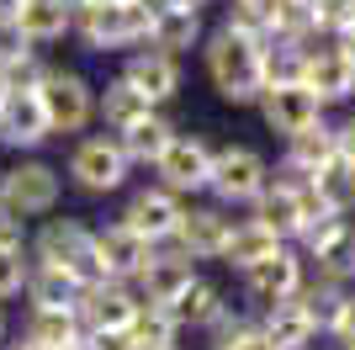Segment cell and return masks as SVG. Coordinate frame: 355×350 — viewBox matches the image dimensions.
Instances as JSON below:
<instances>
[{"instance_id":"cell-1","label":"cell","mask_w":355,"mask_h":350,"mask_svg":"<svg viewBox=\"0 0 355 350\" xmlns=\"http://www.w3.org/2000/svg\"><path fill=\"white\" fill-rule=\"evenodd\" d=\"M202 64H207V80L228 106H254L260 90H266V69H260V43L244 38V32H207L202 38Z\"/></svg>"},{"instance_id":"cell-2","label":"cell","mask_w":355,"mask_h":350,"mask_svg":"<svg viewBox=\"0 0 355 350\" xmlns=\"http://www.w3.org/2000/svg\"><path fill=\"white\" fill-rule=\"evenodd\" d=\"M32 265H53L64 276H74L80 287L101 281V260H96V228L80 218H43V228L27 239Z\"/></svg>"},{"instance_id":"cell-3","label":"cell","mask_w":355,"mask_h":350,"mask_svg":"<svg viewBox=\"0 0 355 350\" xmlns=\"http://www.w3.org/2000/svg\"><path fill=\"white\" fill-rule=\"evenodd\" d=\"M69 38L85 48V53H133L148 38V6H122V0L74 6Z\"/></svg>"},{"instance_id":"cell-4","label":"cell","mask_w":355,"mask_h":350,"mask_svg":"<svg viewBox=\"0 0 355 350\" xmlns=\"http://www.w3.org/2000/svg\"><path fill=\"white\" fill-rule=\"evenodd\" d=\"M0 202L11 207L16 218H53L64 202V170L59 165L37 160V154H16L0 170Z\"/></svg>"},{"instance_id":"cell-5","label":"cell","mask_w":355,"mask_h":350,"mask_svg":"<svg viewBox=\"0 0 355 350\" xmlns=\"http://www.w3.org/2000/svg\"><path fill=\"white\" fill-rule=\"evenodd\" d=\"M74 191H85V197H117L128 181H133V165L122 154V144L112 133H80L69 149V165H64Z\"/></svg>"},{"instance_id":"cell-6","label":"cell","mask_w":355,"mask_h":350,"mask_svg":"<svg viewBox=\"0 0 355 350\" xmlns=\"http://www.w3.org/2000/svg\"><path fill=\"white\" fill-rule=\"evenodd\" d=\"M270 181V160L260 154L254 144H223L212 149V175H207V191L218 207H250Z\"/></svg>"},{"instance_id":"cell-7","label":"cell","mask_w":355,"mask_h":350,"mask_svg":"<svg viewBox=\"0 0 355 350\" xmlns=\"http://www.w3.org/2000/svg\"><path fill=\"white\" fill-rule=\"evenodd\" d=\"M37 101H43L48 112V128H53V138H64V133H85L90 122H96V85H90L80 69H64V64H48L43 80H37Z\"/></svg>"},{"instance_id":"cell-8","label":"cell","mask_w":355,"mask_h":350,"mask_svg":"<svg viewBox=\"0 0 355 350\" xmlns=\"http://www.w3.org/2000/svg\"><path fill=\"white\" fill-rule=\"evenodd\" d=\"M148 170L159 175L154 186H164V191H175L180 202H191L196 191H207V175H212V144L207 138H196V133H180L175 128V138L164 144V154Z\"/></svg>"},{"instance_id":"cell-9","label":"cell","mask_w":355,"mask_h":350,"mask_svg":"<svg viewBox=\"0 0 355 350\" xmlns=\"http://www.w3.org/2000/svg\"><path fill=\"white\" fill-rule=\"evenodd\" d=\"M297 85L308 90L324 112L329 106H345V101H355V64L340 53L334 38H313L308 53H302V80Z\"/></svg>"},{"instance_id":"cell-10","label":"cell","mask_w":355,"mask_h":350,"mask_svg":"<svg viewBox=\"0 0 355 350\" xmlns=\"http://www.w3.org/2000/svg\"><path fill=\"white\" fill-rule=\"evenodd\" d=\"M239 276H244V303H250V313H260V308H270V303H286V297L308 281V260H302L292 244H282L276 255L244 265Z\"/></svg>"},{"instance_id":"cell-11","label":"cell","mask_w":355,"mask_h":350,"mask_svg":"<svg viewBox=\"0 0 355 350\" xmlns=\"http://www.w3.org/2000/svg\"><path fill=\"white\" fill-rule=\"evenodd\" d=\"M138 292L128 287V281H90V287H80V303H74V313H80V329L85 335H128V324L138 319Z\"/></svg>"},{"instance_id":"cell-12","label":"cell","mask_w":355,"mask_h":350,"mask_svg":"<svg viewBox=\"0 0 355 350\" xmlns=\"http://www.w3.org/2000/svg\"><path fill=\"white\" fill-rule=\"evenodd\" d=\"M228 228H234V212H228V207H218V202H186V207H180L175 233H170V249H180L186 260H223Z\"/></svg>"},{"instance_id":"cell-13","label":"cell","mask_w":355,"mask_h":350,"mask_svg":"<svg viewBox=\"0 0 355 350\" xmlns=\"http://www.w3.org/2000/svg\"><path fill=\"white\" fill-rule=\"evenodd\" d=\"M53 138L37 90H0V144L11 154H37Z\"/></svg>"},{"instance_id":"cell-14","label":"cell","mask_w":355,"mask_h":350,"mask_svg":"<svg viewBox=\"0 0 355 350\" xmlns=\"http://www.w3.org/2000/svg\"><path fill=\"white\" fill-rule=\"evenodd\" d=\"M191 281H196V260H186V255L170 249V244H154V255H148L144 271L133 276V292H138V303H148V308H170Z\"/></svg>"},{"instance_id":"cell-15","label":"cell","mask_w":355,"mask_h":350,"mask_svg":"<svg viewBox=\"0 0 355 350\" xmlns=\"http://www.w3.org/2000/svg\"><path fill=\"white\" fill-rule=\"evenodd\" d=\"M180 197L175 191H164V186H138L128 202H122L117 223H128V228L138 233V239H148V244H170V233H175L180 223Z\"/></svg>"},{"instance_id":"cell-16","label":"cell","mask_w":355,"mask_h":350,"mask_svg":"<svg viewBox=\"0 0 355 350\" xmlns=\"http://www.w3.org/2000/svg\"><path fill=\"white\" fill-rule=\"evenodd\" d=\"M122 80L133 90H144L154 106H170L180 96V58H170V53H159V48H133V53L122 58Z\"/></svg>"},{"instance_id":"cell-17","label":"cell","mask_w":355,"mask_h":350,"mask_svg":"<svg viewBox=\"0 0 355 350\" xmlns=\"http://www.w3.org/2000/svg\"><path fill=\"white\" fill-rule=\"evenodd\" d=\"M154 255V244L148 239H138L128 223H106V228H96V260H101V276L106 281H128L133 287V276L144 271V260Z\"/></svg>"},{"instance_id":"cell-18","label":"cell","mask_w":355,"mask_h":350,"mask_svg":"<svg viewBox=\"0 0 355 350\" xmlns=\"http://www.w3.org/2000/svg\"><path fill=\"white\" fill-rule=\"evenodd\" d=\"M260 117H266L270 133H282V138H292V133L313 128V122H324V106L313 101L302 85H266L260 90Z\"/></svg>"},{"instance_id":"cell-19","label":"cell","mask_w":355,"mask_h":350,"mask_svg":"<svg viewBox=\"0 0 355 350\" xmlns=\"http://www.w3.org/2000/svg\"><path fill=\"white\" fill-rule=\"evenodd\" d=\"M202 16L196 11H170V6H148V38L144 48H159V53L180 58V53H191V48H202Z\"/></svg>"},{"instance_id":"cell-20","label":"cell","mask_w":355,"mask_h":350,"mask_svg":"<svg viewBox=\"0 0 355 350\" xmlns=\"http://www.w3.org/2000/svg\"><path fill=\"white\" fill-rule=\"evenodd\" d=\"M254 319H260V329H266V340H270L276 350H308V345H318V340H324V329L302 313V303H297V297L260 308Z\"/></svg>"},{"instance_id":"cell-21","label":"cell","mask_w":355,"mask_h":350,"mask_svg":"<svg viewBox=\"0 0 355 350\" xmlns=\"http://www.w3.org/2000/svg\"><path fill=\"white\" fill-rule=\"evenodd\" d=\"M159 106L148 101L144 90H133L128 80H106V85H96V117H101L106 133H128L133 122H144V117H154Z\"/></svg>"},{"instance_id":"cell-22","label":"cell","mask_w":355,"mask_h":350,"mask_svg":"<svg viewBox=\"0 0 355 350\" xmlns=\"http://www.w3.org/2000/svg\"><path fill=\"white\" fill-rule=\"evenodd\" d=\"M69 27H74V0H21V11H16V32L32 48L64 43Z\"/></svg>"},{"instance_id":"cell-23","label":"cell","mask_w":355,"mask_h":350,"mask_svg":"<svg viewBox=\"0 0 355 350\" xmlns=\"http://www.w3.org/2000/svg\"><path fill=\"white\" fill-rule=\"evenodd\" d=\"M286 239L270 223H260L250 212V218H234V228H228V244H223V265H234V271H244V265L266 260V255H276Z\"/></svg>"},{"instance_id":"cell-24","label":"cell","mask_w":355,"mask_h":350,"mask_svg":"<svg viewBox=\"0 0 355 350\" xmlns=\"http://www.w3.org/2000/svg\"><path fill=\"white\" fill-rule=\"evenodd\" d=\"M223 313H228V297H223V287L207 281V276H196L191 287L170 303V319L180 324V335H186V329H212Z\"/></svg>"},{"instance_id":"cell-25","label":"cell","mask_w":355,"mask_h":350,"mask_svg":"<svg viewBox=\"0 0 355 350\" xmlns=\"http://www.w3.org/2000/svg\"><path fill=\"white\" fill-rule=\"evenodd\" d=\"M334 154H340V149H334V122H313V128H302V133H292V138H286V154H282V165L286 170H297V175H318L324 170L329 160H334Z\"/></svg>"},{"instance_id":"cell-26","label":"cell","mask_w":355,"mask_h":350,"mask_svg":"<svg viewBox=\"0 0 355 350\" xmlns=\"http://www.w3.org/2000/svg\"><path fill=\"white\" fill-rule=\"evenodd\" d=\"M112 138H117L122 144V154H128V165H154L164 154V144H170V138H175V122H170V117L164 112H154V117H144V122H133V128L128 133H112Z\"/></svg>"},{"instance_id":"cell-27","label":"cell","mask_w":355,"mask_h":350,"mask_svg":"<svg viewBox=\"0 0 355 350\" xmlns=\"http://www.w3.org/2000/svg\"><path fill=\"white\" fill-rule=\"evenodd\" d=\"M27 308H74L80 303V281L53 271V265H32L27 260V287H21Z\"/></svg>"},{"instance_id":"cell-28","label":"cell","mask_w":355,"mask_h":350,"mask_svg":"<svg viewBox=\"0 0 355 350\" xmlns=\"http://www.w3.org/2000/svg\"><path fill=\"white\" fill-rule=\"evenodd\" d=\"M308 265H313V276L334 281V287H350V281H355V218L345 223L318 255H308Z\"/></svg>"},{"instance_id":"cell-29","label":"cell","mask_w":355,"mask_h":350,"mask_svg":"<svg viewBox=\"0 0 355 350\" xmlns=\"http://www.w3.org/2000/svg\"><path fill=\"white\" fill-rule=\"evenodd\" d=\"M128 345L133 350H180V324L170 319V308H138V319L128 324Z\"/></svg>"},{"instance_id":"cell-30","label":"cell","mask_w":355,"mask_h":350,"mask_svg":"<svg viewBox=\"0 0 355 350\" xmlns=\"http://www.w3.org/2000/svg\"><path fill=\"white\" fill-rule=\"evenodd\" d=\"M207 335H212V350H276L266 340V329H260V319L254 313H234V308L212 324Z\"/></svg>"},{"instance_id":"cell-31","label":"cell","mask_w":355,"mask_h":350,"mask_svg":"<svg viewBox=\"0 0 355 350\" xmlns=\"http://www.w3.org/2000/svg\"><path fill=\"white\" fill-rule=\"evenodd\" d=\"M302 53H308V43H292V38H266V43H260V69H266V85H297V80H302Z\"/></svg>"},{"instance_id":"cell-32","label":"cell","mask_w":355,"mask_h":350,"mask_svg":"<svg viewBox=\"0 0 355 350\" xmlns=\"http://www.w3.org/2000/svg\"><path fill=\"white\" fill-rule=\"evenodd\" d=\"M313 191L324 197L329 212H350V218H355V165H350V160H340V154H334L324 170L313 175Z\"/></svg>"},{"instance_id":"cell-33","label":"cell","mask_w":355,"mask_h":350,"mask_svg":"<svg viewBox=\"0 0 355 350\" xmlns=\"http://www.w3.org/2000/svg\"><path fill=\"white\" fill-rule=\"evenodd\" d=\"M21 335L37 340V345H64V340L85 335V329H80V313H74V308H27Z\"/></svg>"},{"instance_id":"cell-34","label":"cell","mask_w":355,"mask_h":350,"mask_svg":"<svg viewBox=\"0 0 355 350\" xmlns=\"http://www.w3.org/2000/svg\"><path fill=\"white\" fill-rule=\"evenodd\" d=\"M345 292H350V287H334V281H324V276H313V271H308V281H302V287H297L292 297L302 303V313H308V319L318 324V329H324V324L334 319V308H340V297H345Z\"/></svg>"},{"instance_id":"cell-35","label":"cell","mask_w":355,"mask_h":350,"mask_svg":"<svg viewBox=\"0 0 355 350\" xmlns=\"http://www.w3.org/2000/svg\"><path fill=\"white\" fill-rule=\"evenodd\" d=\"M355 27V0H313V38H345Z\"/></svg>"},{"instance_id":"cell-36","label":"cell","mask_w":355,"mask_h":350,"mask_svg":"<svg viewBox=\"0 0 355 350\" xmlns=\"http://www.w3.org/2000/svg\"><path fill=\"white\" fill-rule=\"evenodd\" d=\"M27 287V249H0V308Z\"/></svg>"},{"instance_id":"cell-37","label":"cell","mask_w":355,"mask_h":350,"mask_svg":"<svg viewBox=\"0 0 355 350\" xmlns=\"http://www.w3.org/2000/svg\"><path fill=\"white\" fill-rule=\"evenodd\" d=\"M324 340L334 350H355V292H345L340 308H334V319L324 324Z\"/></svg>"},{"instance_id":"cell-38","label":"cell","mask_w":355,"mask_h":350,"mask_svg":"<svg viewBox=\"0 0 355 350\" xmlns=\"http://www.w3.org/2000/svg\"><path fill=\"white\" fill-rule=\"evenodd\" d=\"M0 249H27V223L0 202Z\"/></svg>"},{"instance_id":"cell-39","label":"cell","mask_w":355,"mask_h":350,"mask_svg":"<svg viewBox=\"0 0 355 350\" xmlns=\"http://www.w3.org/2000/svg\"><path fill=\"white\" fill-rule=\"evenodd\" d=\"M27 38H21V32H16V22H0V64H6V58H16V53H27Z\"/></svg>"},{"instance_id":"cell-40","label":"cell","mask_w":355,"mask_h":350,"mask_svg":"<svg viewBox=\"0 0 355 350\" xmlns=\"http://www.w3.org/2000/svg\"><path fill=\"white\" fill-rule=\"evenodd\" d=\"M334 149H340V160L355 165V112L345 117V122H334Z\"/></svg>"},{"instance_id":"cell-41","label":"cell","mask_w":355,"mask_h":350,"mask_svg":"<svg viewBox=\"0 0 355 350\" xmlns=\"http://www.w3.org/2000/svg\"><path fill=\"white\" fill-rule=\"evenodd\" d=\"M90 345H96V350H133L128 335H90Z\"/></svg>"},{"instance_id":"cell-42","label":"cell","mask_w":355,"mask_h":350,"mask_svg":"<svg viewBox=\"0 0 355 350\" xmlns=\"http://www.w3.org/2000/svg\"><path fill=\"white\" fill-rule=\"evenodd\" d=\"M154 6H170V11H196V16H202L212 0H154Z\"/></svg>"},{"instance_id":"cell-43","label":"cell","mask_w":355,"mask_h":350,"mask_svg":"<svg viewBox=\"0 0 355 350\" xmlns=\"http://www.w3.org/2000/svg\"><path fill=\"white\" fill-rule=\"evenodd\" d=\"M0 350H53V345H37V340H27V335H16V340H6Z\"/></svg>"},{"instance_id":"cell-44","label":"cell","mask_w":355,"mask_h":350,"mask_svg":"<svg viewBox=\"0 0 355 350\" xmlns=\"http://www.w3.org/2000/svg\"><path fill=\"white\" fill-rule=\"evenodd\" d=\"M334 43H340V53H345V58H350V64H355V27L345 32V38H334Z\"/></svg>"},{"instance_id":"cell-45","label":"cell","mask_w":355,"mask_h":350,"mask_svg":"<svg viewBox=\"0 0 355 350\" xmlns=\"http://www.w3.org/2000/svg\"><path fill=\"white\" fill-rule=\"evenodd\" d=\"M53 350H96V345H90V335H74V340H64V345H53Z\"/></svg>"},{"instance_id":"cell-46","label":"cell","mask_w":355,"mask_h":350,"mask_svg":"<svg viewBox=\"0 0 355 350\" xmlns=\"http://www.w3.org/2000/svg\"><path fill=\"white\" fill-rule=\"evenodd\" d=\"M16 11H21V0H0V22H16Z\"/></svg>"},{"instance_id":"cell-47","label":"cell","mask_w":355,"mask_h":350,"mask_svg":"<svg viewBox=\"0 0 355 350\" xmlns=\"http://www.w3.org/2000/svg\"><path fill=\"white\" fill-rule=\"evenodd\" d=\"M0 345H6V308H0Z\"/></svg>"},{"instance_id":"cell-48","label":"cell","mask_w":355,"mask_h":350,"mask_svg":"<svg viewBox=\"0 0 355 350\" xmlns=\"http://www.w3.org/2000/svg\"><path fill=\"white\" fill-rule=\"evenodd\" d=\"M122 6H154V0H122Z\"/></svg>"}]
</instances>
